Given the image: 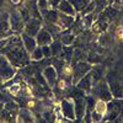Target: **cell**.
Instances as JSON below:
<instances>
[{"mask_svg": "<svg viewBox=\"0 0 123 123\" xmlns=\"http://www.w3.org/2000/svg\"><path fill=\"white\" fill-rule=\"evenodd\" d=\"M53 36H52V33L49 32V31L44 27V26H42L41 27V30L38 31V33L36 35V41H37V44L38 46H49L50 43L53 42Z\"/></svg>", "mask_w": 123, "mask_h": 123, "instance_id": "obj_10", "label": "cell"}, {"mask_svg": "<svg viewBox=\"0 0 123 123\" xmlns=\"http://www.w3.org/2000/svg\"><path fill=\"white\" fill-rule=\"evenodd\" d=\"M74 110H75V121H81L86 111V98L85 95H78L73 97Z\"/></svg>", "mask_w": 123, "mask_h": 123, "instance_id": "obj_6", "label": "cell"}, {"mask_svg": "<svg viewBox=\"0 0 123 123\" xmlns=\"http://www.w3.org/2000/svg\"><path fill=\"white\" fill-rule=\"evenodd\" d=\"M91 91L94 92L92 94V96H95L100 100H104V101H110L113 98V96H112L111 91H110V87H108V84L106 83V81H97L96 84L92 85L91 87Z\"/></svg>", "mask_w": 123, "mask_h": 123, "instance_id": "obj_2", "label": "cell"}, {"mask_svg": "<svg viewBox=\"0 0 123 123\" xmlns=\"http://www.w3.org/2000/svg\"><path fill=\"white\" fill-rule=\"evenodd\" d=\"M42 52H43V57L49 59L52 57V52H50V47L49 46H42Z\"/></svg>", "mask_w": 123, "mask_h": 123, "instance_id": "obj_29", "label": "cell"}, {"mask_svg": "<svg viewBox=\"0 0 123 123\" xmlns=\"http://www.w3.org/2000/svg\"><path fill=\"white\" fill-rule=\"evenodd\" d=\"M75 38H76V36L74 33H69V31L65 30V31H62V36H60L59 41L63 43V46H70V44H73Z\"/></svg>", "mask_w": 123, "mask_h": 123, "instance_id": "obj_17", "label": "cell"}, {"mask_svg": "<svg viewBox=\"0 0 123 123\" xmlns=\"http://www.w3.org/2000/svg\"><path fill=\"white\" fill-rule=\"evenodd\" d=\"M20 36H21L24 47H25V49L27 50V53H31V52H32V50L38 46V44H37V41H36V37H32V36L25 33L24 31L21 32V35H20Z\"/></svg>", "mask_w": 123, "mask_h": 123, "instance_id": "obj_14", "label": "cell"}, {"mask_svg": "<svg viewBox=\"0 0 123 123\" xmlns=\"http://www.w3.org/2000/svg\"><path fill=\"white\" fill-rule=\"evenodd\" d=\"M9 92L14 96H17L20 95V92H21V83H14L9 86Z\"/></svg>", "mask_w": 123, "mask_h": 123, "instance_id": "obj_24", "label": "cell"}, {"mask_svg": "<svg viewBox=\"0 0 123 123\" xmlns=\"http://www.w3.org/2000/svg\"><path fill=\"white\" fill-rule=\"evenodd\" d=\"M104 121V115L98 113V112H96L95 110L91 111V122H101Z\"/></svg>", "mask_w": 123, "mask_h": 123, "instance_id": "obj_26", "label": "cell"}, {"mask_svg": "<svg viewBox=\"0 0 123 123\" xmlns=\"http://www.w3.org/2000/svg\"><path fill=\"white\" fill-rule=\"evenodd\" d=\"M107 84L110 87V91L113 97L116 98H123V84L121 81H118L113 76H108L107 78Z\"/></svg>", "mask_w": 123, "mask_h": 123, "instance_id": "obj_8", "label": "cell"}, {"mask_svg": "<svg viewBox=\"0 0 123 123\" xmlns=\"http://www.w3.org/2000/svg\"><path fill=\"white\" fill-rule=\"evenodd\" d=\"M96 112L101 115H106V111H107V101H104V100H100L97 98L96 100V104H95V108H94Z\"/></svg>", "mask_w": 123, "mask_h": 123, "instance_id": "obj_21", "label": "cell"}, {"mask_svg": "<svg viewBox=\"0 0 123 123\" xmlns=\"http://www.w3.org/2000/svg\"><path fill=\"white\" fill-rule=\"evenodd\" d=\"M75 22V16H71V15H67L63 12H59L58 14V20H57V25L62 28V31H65L68 28L71 27Z\"/></svg>", "mask_w": 123, "mask_h": 123, "instance_id": "obj_12", "label": "cell"}, {"mask_svg": "<svg viewBox=\"0 0 123 123\" xmlns=\"http://www.w3.org/2000/svg\"><path fill=\"white\" fill-rule=\"evenodd\" d=\"M9 22H10V28L14 33H18L24 31V26H25V21L22 20L21 15L18 11H12L9 15Z\"/></svg>", "mask_w": 123, "mask_h": 123, "instance_id": "obj_7", "label": "cell"}, {"mask_svg": "<svg viewBox=\"0 0 123 123\" xmlns=\"http://www.w3.org/2000/svg\"><path fill=\"white\" fill-rule=\"evenodd\" d=\"M116 37L118 41H123V27L122 26H118L116 28Z\"/></svg>", "mask_w": 123, "mask_h": 123, "instance_id": "obj_32", "label": "cell"}, {"mask_svg": "<svg viewBox=\"0 0 123 123\" xmlns=\"http://www.w3.org/2000/svg\"><path fill=\"white\" fill-rule=\"evenodd\" d=\"M37 5L39 10L48 9V0H37Z\"/></svg>", "mask_w": 123, "mask_h": 123, "instance_id": "obj_31", "label": "cell"}, {"mask_svg": "<svg viewBox=\"0 0 123 123\" xmlns=\"http://www.w3.org/2000/svg\"><path fill=\"white\" fill-rule=\"evenodd\" d=\"M58 11L59 12H63V14H67V15H71V16H76V11L74 6L71 5L68 0H62L58 5Z\"/></svg>", "mask_w": 123, "mask_h": 123, "instance_id": "obj_15", "label": "cell"}, {"mask_svg": "<svg viewBox=\"0 0 123 123\" xmlns=\"http://www.w3.org/2000/svg\"><path fill=\"white\" fill-rule=\"evenodd\" d=\"M89 1H90V0H75L74 4H73V6H74V9H75L76 14L83 11L84 7H85V6L89 4Z\"/></svg>", "mask_w": 123, "mask_h": 123, "instance_id": "obj_22", "label": "cell"}, {"mask_svg": "<svg viewBox=\"0 0 123 123\" xmlns=\"http://www.w3.org/2000/svg\"><path fill=\"white\" fill-rule=\"evenodd\" d=\"M9 15L7 12H1L0 14V30L3 31H9L10 28V22H9Z\"/></svg>", "mask_w": 123, "mask_h": 123, "instance_id": "obj_20", "label": "cell"}, {"mask_svg": "<svg viewBox=\"0 0 123 123\" xmlns=\"http://www.w3.org/2000/svg\"><path fill=\"white\" fill-rule=\"evenodd\" d=\"M98 41H100V44L101 46H107L108 42H110V36L107 35V32L101 33V36L98 37Z\"/></svg>", "mask_w": 123, "mask_h": 123, "instance_id": "obj_27", "label": "cell"}, {"mask_svg": "<svg viewBox=\"0 0 123 123\" xmlns=\"http://www.w3.org/2000/svg\"><path fill=\"white\" fill-rule=\"evenodd\" d=\"M43 26V20L42 18H37V17H31L27 22H25L24 26V32L36 37V35L38 33V31L41 30V27Z\"/></svg>", "mask_w": 123, "mask_h": 123, "instance_id": "obj_5", "label": "cell"}, {"mask_svg": "<svg viewBox=\"0 0 123 123\" xmlns=\"http://www.w3.org/2000/svg\"><path fill=\"white\" fill-rule=\"evenodd\" d=\"M10 3H11L12 5H15V6H18V5H21L22 0H10Z\"/></svg>", "mask_w": 123, "mask_h": 123, "instance_id": "obj_33", "label": "cell"}, {"mask_svg": "<svg viewBox=\"0 0 123 123\" xmlns=\"http://www.w3.org/2000/svg\"><path fill=\"white\" fill-rule=\"evenodd\" d=\"M107 3H108V5L113 6L115 9L119 10V11L123 9V0H107Z\"/></svg>", "mask_w": 123, "mask_h": 123, "instance_id": "obj_25", "label": "cell"}, {"mask_svg": "<svg viewBox=\"0 0 123 123\" xmlns=\"http://www.w3.org/2000/svg\"><path fill=\"white\" fill-rule=\"evenodd\" d=\"M76 87H79L80 90H83L85 94H89L91 91V87L94 85V81H92V75H91V71L86 73L83 78H81L78 83L75 84Z\"/></svg>", "mask_w": 123, "mask_h": 123, "instance_id": "obj_13", "label": "cell"}, {"mask_svg": "<svg viewBox=\"0 0 123 123\" xmlns=\"http://www.w3.org/2000/svg\"><path fill=\"white\" fill-rule=\"evenodd\" d=\"M121 115H123V98L113 97L107 102V111L104 116V121H116Z\"/></svg>", "mask_w": 123, "mask_h": 123, "instance_id": "obj_1", "label": "cell"}, {"mask_svg": "<svg viewBox=\"0 0 123 123\" xmlns=\"http://www.w3.org/2000/svg\"><path fill=\"white\" fill-rule=\"evenodd\" d=\"M42 74H43V76H44V79L47 81L48 86L50 89L54 87L55 84H57V81H58V78H59V74H58V71L55 70V68L53 65H47L44 68Z\"/></svg>", "mask_w": 123, "mask_h": 123, "instance_id": "obj_9", "label": "cell"}, {"mask_svg": "<svg viewBox=\"0 0 123 123\" xmlns=\"http://www.w3.org/2000/svg\"><path fill=\"white\" fill-rule=\"evenodd\" d=\"M18 117L16 118V121H21V122H28V121H35V118H33V113L31 112V110L30 108H20V111H18Z\"/></svg>", "mask_w": 123, "mask_h": 123, "instance_id": "obj_16", "label": "cell"}, {"mask_svg": "<svg viewBox=\"0 0 123 123\" xmlns=\"http://www.w3.org/2000/svg\"><path fill=\"white\" fill-rule=\"evenodd\" d=\"M39 11L43 20V24H57L58 14H59L57 9H43V10H39Z\"/></svg>", "mask_w": 123, "mask_h": 123, "instance_id": "obj_11", "label": "cell"}, {"mask_svg": "<svg viewBox=\"0 0 123 123\" xmlns=\"http://www.w3.org/2000/svg\"><path fill=\"white\" fill-rule=\"evenodd\" d=\"M90 70H91V64L89 62H78L75 65H73V76H71L73 84L75 85L86 73H89Z\"/></svg>", "mask_w": 123, "mask_h": 123, "instance_id": "obj_3", "label": "cell"}, {"mask_svg": "<svg viewBox=\"0 0 123 123\" xmlns=\"http://www.w3.org/2000/svg\"><path fill=\"white\" fill-rule=\"evenodd\" d=\"M44 57H43V52H42V47L41 46H37L32 52L30 53V60L32 62H39L42 60Z\"/></svg>", "mask_w": 123, "mask_h": 123, "instance_id": "obj_19", "label": "cell"}, {"mask_svg": "<svg viewBox=\"0 0 123 123\" xmlns=\"http://www.w3.org/2000/svg\"><path fill=\"white\" fill-rule=\"evenodd\" d=\"M92 1L95 3V5H96V9H95V14L97 15V14H100L102 10H104L107 5H108V3H107V0H92Z\"/></svg>", "mask_w": 123, "mask_h": 123, "instance_id": "obj_23", "label": "cell"}, {"mask_svg": "<svg viewBox=\"0 0 123 123\" xmlns=\"http://www.w3.org/2000/svg\"><path fill=\"white\" fill-rule=\"evenodd\" d=\"M62 0H48V9H58V5Z\"/></svg>", "mask_w": 123, "mask_h": 123, "instance_id": "obj_30", "label": "cell"}, {"mask_svg": "<svg viewBox=\"0 0 123 123\" xmlns=\"http://www.w3.org/2000/svg\"><path fill=\"white\" fill-rule=\"evenodd\" d=\"M49 47H50V52H52V57H59L64 46L59 39H53V42L49 44Z\"/></svg>", "mask_w": 123, "mask_h": 123, "instance_id": "obj_18", "label": "cell"}, {"mask_svg": "<svg viewBox=\"0 0 123 123\" xmlns=\"http://www.w3.org/2000/svg\"><path fill=\"white\" fill-rule=\"evenodd\" d=\"M25 1H27V0H25Z\"/></svg>", "mask_w": 123, "mask_h": 123, "instance_id": "obj_34", "label": "cell"}, {"mask_svg": "<svg viewBox=\"0 0 123 123\" xmlns=\"http://www.w3.org/2000/svg\"><path fill=\"white\" fill-rule=\"evenodd\" d=\"M60 108L64 118L68 121H75V110H74V101L70 97H65L60 101Z\"/></svg>", "mask_w": 123, "mask_h": 123, "instance_id": "obj_4", "label": "cell"}, {"mask_svg": "<svg viewBox=\"0 0 123 123\" xmlns=\"http://www.w3.org/2000/svg\"><path fill=\"white\" fill-rule=\"evenodd\" d=\"M4 108L7 110V111H12V112H15V111L17 110V105L15 104L14 101H7L6 104L4 105Z\"/></svg>", "mask_w": 123, "mask_h": 123, "instance_id": "obj_28", "label": "cell"}]
</instances>
